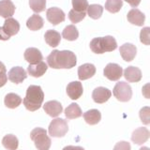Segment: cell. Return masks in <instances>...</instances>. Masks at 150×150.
I'll return each mask as SVG.
<instances>
[{"instance_id":"cell-1","label":"cell","mask_w":150,"mask_h":150,"mask_svg":"<svg viewBox=\"0 0 150 150\" xmlns=\"http://www.w3.org/2000/svg\"><path fill=\"white\" fill-rule=\"evenodd\" d=\"M47 63L52 69H71L77 64V57L71 51L54 50L47 57Z\"/></svg>"},{"instance_id":"cell-2","label":"cell","mask_w":150,"mask_h":150,"mask_svg":"<svg viewBox=\"0 0 150 150\" xmlns=\"http://www.w3.org/2000/svg\"><path fill=\"white\" fill-rule=\"evenodd\" d=\"M44 100V93L40 86H30L27 88L23 105L28 111L35 112L41 107Z\"/></svg>"},{"instance_id":"cell-3","label":"cell","mask_w":150,"mask_h":150,"mask_svg":"<svg viewBox=\"0 0 150 150\" xmlns=\"http://www.w3.org/2000/svg\"><path fill=\"white\" fill-rule=\"evenodd\" d=\"M117 48L116 40L112 36L98 37L93 39L90 42V49L93 53L100 54L106 52H112Z\"/></svg>"},{"instance_id":"cell-4","label":"cell","mask_w":150,"mask_h":150,"mask_svg":"<svg viewBox=\"0 0 150 150\" xmlns=\"http://www.w3.org/2000/svg\"><path fill=\"white\" fill-rule=\"evenodd\" d=\"M30 138L34 142L38 150H49L51 147V139L47 135L46 129L36 128L30 133Z\"/></svg>"},{"instance_id":"cell-5","label":"cell","mask_w":150,"mask_h":150,"mask_svg":"<svg viewBox=\"0 0 150 150\" xmlns=\"http://www.w3.org/2000/svg\"><path fill=\"white\" fill-rule=\"evenodd\" d=\"M48 131L52 137H64L69 131L68 122L63 118H55L50 123Z\"/></svg>"},{"instance_id":"cell-6","label":"cell","mask_w":150,"mask_h":150,"mask_svg":"<svg viewBox=\"0 0 150 150\" xmlns=\"http://www.w3.org/2000/svg\"><path fill=\"white\" fill-rule=\"evenodd\" d=\"M112 94L116 98V100L122 102H127L130 100L131 97H132V90L128 83L118 82L114 87Z\"/></svg>"},{"instance_id":"cell-7","label":"cell","mask_w":150,"mask_h":150,"mask_svg":"<svg viewBox=\"0 0 150 150\" xmlns=\"http://www.w3.org/2000/svg\"><path fill=\"white\" fill-rule=\"evenodd\" d=\"M103 74L110 81H118L123 74V69L117 64L109 63L103 69Z\"/></svg>"},{"instance_id":"cell-8","label":"cell","mask_w":150,"mask_h":150,"mask_svg":"<svg viewBox=\"0 0 150 150\" xmlns=\"http://www.w3.org/2000/svg\"><path fill=\"white\" fill-rule=\"evenodd\" d=\"M46 17L52 25H57L60 23H62L65 21L66 15L62 9H60L59 8L53 7L50 8L49 9H47L46 12Z\"/></svg>"},{"instance_id":"cell-9","label":"cell","mask_w":150,"mask_h":150,"mask_svg":"<svg viewBox=\"0 0 150 150\" xmlns=\"http://www.w3.org/2000/svg\"><path fill=\"white\" fill-rule=\"evenodd\" d=\"M27 77L26 71L22 67H13L8 73V79L11 83H21Z\"/></svg>"},{"instance_id":"cell-10","label":"cell","mask_w":150,"mask_h":150,"mask_svg":"<svg viewBox=\"0 0 150 150\" xmlns=\"http://www.w3.org/2000/svg\"><path fill=\"white\" fill-rule=\"evenodd\" d=\"M111 96H112V92L109 89L102 86L95 88L92 93L93 100L96 103H100V104H102V103H105L106 101H108Z\"/></svg>"},{"instance_id":"cell-11","label":"cell","mask_w":150,"mask_h":150,"mask_svg":"<svg viewBox=\"0 0 150 150\" xmlns=\"http://www.w3.org/2000/svg\"><path fill=\"white\" fill-rule=\"evenodd\" d=\"M119 52L121 54V57L127 62H131L136 56L137 54V48L136 46L131 43H125L120 46Z\"/></svg>"},{"instance_id":"cell-12","label":"cell","mask_w":150,"mask_h":150,"mask_svg":"<svg viewBox=\"0 0 150 150\" xmlns=\"http://www.w3.org/2000/svg\"><path fill=\"white\" fill-rule=\"evenodd\" d=\"M83 93V84L78 82H71L68 84L67 86V94L68 96L73 100H76L78 98L82 97Z\"/></svg>"},{"instance_id":"cell-13","label":"cell","mask_w":150,"mask_h":150,"mask_svg":"<svg viewBox=\"0 0 150 150\" xmlns=\"http://www.w3.org/2000/svg\"><path fill=\"white\" fill-rule=\"evenodd\" d=\"M43 109L48 115L52 117H57L63 111V107L61 103L57 100H50L45 102Z\"/></svg>"},{"instance_id":"cell-14","label":"cell","mask_w":150,"mask_h":150,"mask_svg":"<svg viewBox=\"0 0 150 150\" xmlns=\"http://www.w3.org/2000/svg\"><path fill=\"white\" fill-rule=\"evenodd\" d=\"M48 66L43 61H40L39 63L36 64H30L27 68V72L29 75H31L32 77L39 78L41 77L42 75H44L45 72L47 71Z\"/></svg>"},{"instance_id":"cell-15","label":"cell","mask_w":150,"mask_h":150,"mask_svg":"<svg viewBox=\"0 0 150 150\" xmlns=\"http://www.w3.org/2000/svg\"><path fill=\"white\" fill-rule=\"evenodd\" d=\"M149 130L146 128L136 129L131 135V141L136 144H143L149 139Z\"/></svg>"},{"instance_id":"cell-16","label":"cell","mask_w":150,"mask_h":150,"mask_svg":"<svg viewBox=\"0 0 150 150\" xmlns=\"http://www.w3.org/2000/svg\"><path fill=\"white\" fill-rule=\"evenodd\" d=\"M127 18H128V21L130 23L138 26H143L145 21V15L137 8L130 9L128 15H127Z\"/></svg>"},{"instance_id":"cell-17","label":"cell","mask_w":150,"mask_h":150,"mask_svg":"<svg viewBox=\"0 0 150 150\" xmlns=\"http://www.w3.org/2000/svg\"><path fill=\"white\" fill-rule=\"evenodd\" d=\"M95 73H96V67L90 63L81 65L78 68V77L82 81L93 77Z\"/></svg>"},{"instance_id":"cell-18","label":"cell","mask_w":150,"mask_h":150,"mask_svg":"<svg viewBox=\"0 0 150 150\" xmlns=\"http://www.w3.org/2000/svg\"><path fill=\"white\" fill-rule=\"evenodd\" d=\"M2 28L7 35L11 37V36L16 35L19 32V30H20V23H19V22L15 20V19L9 17L6 19Z\"/></svg>"},{"instance_id":"cell-19","label":"cell","mask_w":150,"mask_h":150,"mask_svg":"<svg viewBox=\"0 0 150 150\" xmlns=\"http://www.w3.org/2000/svg\"><path fill=\"white\" fill-rule=\"evenodd\" d=\"M23 56H25V59L29 64L39 63V62H40V61H42V59H43V56H42L41 52L39 49L33 48V47L27 48Z\"/></svg>"},{"instance_id":"cell-20","label":"cell","mask_w":150,"mask_h":150,"mask_svg":"<svg viewBox=\"0 0 150 150\" xmlns=\"http://www.w3.org/2000/svg\"><path fill=\"white\" fill-rule=\"evenodd\" d=\"M124 77L129 83H138L142 79V71L139 68L130 66L125 69Z\"/></svg>"},{"instance_id":"cell-21","label":"cell","mask_w":150,"mask_h":150,"mask_svg":"<svg viewBox=\"0 0 150 150\" xmlns=\"http://www.w3.org/2000/svg\"><path fill=\"white\" fill-rule=\"evenodd\" d=\"M15 12V6L11 0H1L0 1V16L3 18L11 17Z\"/></svg>"},{"instance_id":"cell-22","label":"cell","mask_w":150,"mask_h":150,"mask_svg":"<svg viewBox=\"0 0 150 150\" xmlns=\"http://www.w3.org/2000/svg\"><path fill=\"white\" fill-rule=\"evenodd\" d=\"M44 40L46 43L51 47H57L61 41V36L60 33L55 30H48L46 31L44 35Z\"/></svg>"},{"instance_id":"cell-23","label":"cell","mask_w":150,"mask_h":150,"mask_svg":"<svg viewBox=\"0 0 150 150\" xmlns=\"http://www.w3.org/2000/svg\"><path fill=\"white\" fill-rule=\"evenodd\" d=\"M43 25H44L43 19H42L38 13L33 14L26 22V26L32 31H37V30L41 29V28L43 27Z\"/></svg>"},{"instance_id":"cell-24","label":"cell","mask_w":150,"mask_h":150,"mask_svg":"<svg viewBox=\"0 0 150 150\" xmlns=\"http://www.w3.org/2000/svg\"><path fill=\"white\" fill-rule=\"evenodd\" d=\"M83 119L89 125H97L101 119V114L100 112L97 109H92L86 112L83 115Z\"/></svg>"},{"instance_id":"cell-25","label":"cell","mask_w":150,"mask_h":150,"mask_svg":"<svg viewBox=\"0 0 150 150\" xmlns=\"http://www.w3.org/2000/svg\"><path fill=\"white\" fill-rule=\"evenodd\" d=\"M23 100L22 98L17 95L15 93H8L5 97L4 100V103L8 108L9 109H15L18 106H20V104L22 103Z\"/></svg>"},{"instance_id":"cell-26","label":"cell","mask_w":150,"mask_h":150,"mask_svg":"<svg viewBox=\"0 0 150 150\" xmlns=\"http://www.w3.org/2000/svg\"><path fill=\"white\" fill-rule=\"evenodd\" d=\"M65 115L68 119L79 118L83 115V112L77 103H71L65 110Z\"/></svg>"},{"instance_id":"cell-27","label":"cell","mask_w":150,"mask_h":150,"mask_svg":"<svg viewBox=\"0 0 150 150\" xmlns=\"http://www.w3.org/2000/svg\"><path fill=\"white\" fill-rule=\"evenodd\" d=\"M3 146L8 150H16L19 146V141L13 134H8L2 139Z\"/></svg>"},{"instance_id":"cell-28","label":"cell","mask_w":150,"mask_h":150,"mask_svg":"<svg viewBox=\"0 0 150 150\" xmlns=\"http://www.w3.org/2000/svg\"><path fill=\"white\" fill-rule=\"evenodd\" d=\"M62 37L65 40H69V41H73L75 40L78 39L79 37V32L76 26L73 25H70L65 27V29L62 32Z\"/></svg>"},{"instance_id":"cell-29","label":"cell","mask_w":150,"mask_h":150,"mask_svg":"<svg viewBox=\"0 0 150 150\" xmlns=\"http://www.w3.org/2000/svg\"><path fill=\"white\" fill-rule=\"evenodd\" d=\"M86 11H87V14L89 15V17L94 19V20H97V19H100L102 15L103 7L98 4H93V5H90V6H88Z\"/></svg>"},{"instance_id":"cell-30","label":"cell","mask_w":150,"mask_h":150,"mask_svg":"<svg viewBox=\"0 0 150 150\" xmlns=\"http://www.w3.org/2000/svg\"><path fill=\"white\" fill-rule=\"evenodd\" d=\"M122 7H123V1L122 0H106L105 8L111 13L118 12Z\"/></svg>"},{"instance_id":"cell-31","label":"cell","mask_w":150,"mask_h":150,"mask_svg":"<svg viewBox=\"0 0 150 150\" xmlns=\"http://www.w3.org/2000/svg\"><path fill=\"white\" fill-rule=\"evenodd\" d=\"M29 6L36 13L42 12L46 8V0H29Z\"/></svg>"},{"instance_id":"cell-32","label":"cell","mask_w":150,"mask_h":150,"mask_svg":"<svg viewBox=\"0 0 150 150\" xmlns=\"http://www.w3.org/2000/svg\"><path fill=\"white\" fill-rule=\"evenodd\" d=\"M86 11L79 12V11H75L74 9H71V11H69V18L72 23H77L83 21L84 17H86Z\"/></svg>"},{"instance_id":"cell-33","label":"cell","mask_w":150,"mask_h":150,"mask_svg":"<svg viewBox=\"0 0 150 150\" xmlns=\"http://www.w3.org/2000/svg\"><path fill=\"white\" fill-rule=\"evenodd\" d=\"M72 7L75 11H79V12H83L86 11L87 8H88V2L87 0H72Z\"/></svg>"},{"instance_id":"cell-34","label":"cell","mask_w":150,"mask_h":150,"mask_svg":"<svg viewBox=\"0 0 150 150\" xmlns=\"http://www.w3.org/2000/svg\"><path fill=\"white\" fill-rule=\"evenodd\" d=\"M140 40L142 43H144L145 45L150 44V28L149 27H144L141 30Z\"/></svg>"},{"instance_id":"cell-35","label":"cell","mask_w":150,"mask_h":150,"mask_svg":"<svg viewBox=\"0 0 150 150\" xmlns=\"http://www.w3.org/2000/svg\"><path fill=\"white\" fill-rule=\"evenodd\" d=\"M140 118L144 125H148L150 123V109L149 107H144L140 110Z\"/></svg>"},{"instance_id":"cell-36","label":"cell","mask_w":150,"mask_h":150,"mask_svg":"<svg viewBox=\"0 0 150 150\" xmlns=\"http://www.w3.org/2000/svg\"><path fill=\"white\" fill-rule=\"evenodd\" d=\"M7 69L1 61H0V87L4 86L7 83L8 81V75L6 74Z\"/></svg>"},{"instance_id":"cell-37","label":"cell","mask_w":150,"mask_h":150,"mask_svg":"<svg viewBox=\"0 0 150 150\" xmlns=\"http://www.w3.org/2000/svg\"><path fill=\"white\" fill-rule=\"evenodd\" d=\"M130 144L129 142H126V141H120V142L117 143L115 147L114 150H130Z\"/></svg>"},{"instance_id":"cell-38","label":"cell","mask_w":150,"mask_h":150,"mask_svg":"<svg viewBox=\"0 0 150 150\" xmlns=\"http://www.w3.org/2000/svg\"><path fill=\"white\" fill-rule=\"evenodd\" d=\"M9 38L11 37L5 33L3 28L0 27V40H9Z\"/></svg>"},{"instance_id":"cell-39","label":"cell","mask_w":150,"mask_h":150,"mask_svg":"<svg viewBox=\"0 0 150 150\" xmlns=\"http://www.w3.org/2000/svg\"><path fill=\"white\" fill-rule=\"evenodd\" d=\"M124 1H126L127 3H129L131 7L136 8V7H138L140 5L141 0H124Z\"/></svg>"},{"instance_id":"cell-40","label":"cell","mask_w":150,"mask_h":150,"mask_svg":"<svg viewBox=\"0 0 150 150\" xmlns=\"http://www.w3.org/2000/svg\"><path fill=\"white\" fill-rule=\"evenodd\" d=\"M62 150H84L81 146H74V145H68V146H65Z\"/></svg>"},{"instance_id":"cell-41","label":"cell","mask_w":150,"mask_h":150,"mask_svg":"<svg viewBox=\"0 0 150 150\" xmlns=\"http://www.w3.org/2000/svg\"><path fill=\"white\" fill-rule=\"evenodd\" d=\"M139 150H150L148 147H146V146H143V147H141Z\"/></svg>"}]
</instances>
